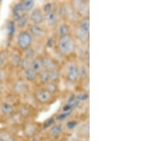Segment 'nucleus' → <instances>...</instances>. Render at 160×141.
Returning <instances> with one entry per match:
<instances>
[{
	"mask_svg": "<svg viewBox=\"0 0 160 141\" xmlns=\"http://www.w3.org/2000/svg\"><path fill=\"white\" fill-rule=\"evenodd\" d=\"M22 4L24 13L29 14V12L34 9L35 2L33 0H24V1H22Z\"/></svg>",
	"mask_w": 160,
	"mask_h": 141,
	"instance_id": "bb28decb",
	"label": "nucleus"
},
{
	"mask_svg": "<svg viewBox=\"0 0 160 141\" xmlns=\"http://www.w3.org/2000/svg\"><path fill=\"white\" fill-rule=\"evenodd\" d=\"M4 87L3 85V83L0 82V93H2V92L4 91Z\"/></svg>",
	"mask_w": 160,
	"mask_h": 141,
	"instance_id": "58836bf2",
	"label": "nucleus"
},
{
	"mask_svg": "<svg viewBox=\"0 0 160 141\" xmlns=\"http://www.w3.org/2000/svg\"><path fill=\"white\" fill-rule=\"evenodd\" d=\"M55 30V37L56 38L63 37L65 35L71 34L72 33V29L71 27V24L68 23L63 21H60L56 27Z\"/></svg>",
	"mask_w": 160,
	"mask_h": 141,
	"instance_id": "ddd939ff",
	"label": "nucleus"
},
{
	"mask_svg": "<svg viewBox=\"0 0 160 141\" xmlns=\"http://www.w3.org/2000/svg\"><path fill=\"white\" fill-rule=\"evenodd\" d=\"M13 91L17 95H27L29 91V86L24 80H17L13 85Z\"/></svg>",
	"mask_w": 160,
	"mask_h": 141,
	"instance_id": "2eb2a0df",
	"label": "nucleus"
},
{
	"mask_svg": "<svg viewBox=\"0 0 160 141\" xmlns=\"http://www.w3.org/2000/svg\"><path fill=\"white\" fill-rule=\"evenodd\" d=\"M33 98L38 103L45 105L52 103L54 99V96L51 95L43 87V88H38L36 90L33 94Z\"/></svg>",
	"mask_w": 160,
	"mask_h": 141,
	"instance_id": "39448f33",
	"label": "nucleus"
},
{
	"mask_svg": "<svg viewBox=\"0 0 160 141\" xmlns=\"http://www.w3.org/2000/svg\"><path fill=\"white\" fill-rule=\"evenodd\" d=\"M34 108L29 103L21 104L18 108L17 113L22 118H29L34 114Z\"/></svg>",
	"mask_w": 160,
	"mask_h": 141,
	"instance_id": "4468645a",
	"label": "nucleus"
},
{
	"mask_svg": "<svg viewBox=\"0 0 160 141\" xmlns=\"http://www.w3.org/2000/svg\"><path fill=\"white\" fill-rule=\"evenodd\" d=\"M29 19L32 24L42 25L44 23V14L40 7H35L29 14Z\"/></svg>",
	"mask_w": 160,
	"mask_h": 141,
	"instance_id": "9b49d317",
	"label": "nucleus"
},
{
	"mask_svg": "<svg viewBox=\"0 0 160 141\" xmlns=\"http://www.w3.org/2000/svg\"><path fill=\"white\" fill-rule=\"evenodd\" d=\"M33 38L28 30H22L18 34L17 44L18 48L22 51H26L32 47Z\"/></svg>",
	"mask_w": 160,
	"mask_h": 141,
	"instance_id": "20e7f679",
	"label": "nucleus"
},
{
	"mask_svg": "<svg viewBox=\"0 0 160 141\" xmlns=\"http://www.w3.org/2000/svg\"><path fill=\"white\" fill-rule=\"evenodd\" d=\"M79 133L81 134V135L86 138L87 136L88 138L89 136V123L87 122V123H84L82 125H81V127H80L79 128Z\"/></svg>",
	"mask_w": 160,
	"mask_h": 141,
	"instance_id": "72a5a7b5",
	"label": "nucleus"
},
{
	"mask_svg": "<svg viewBox=\"0 0 160 141\" xmlns=\"http://www.w3.org/2000/svg\"><path fill=\"white\" fill-rule=\"evenodd\" d=\"M24 57H27V58H29L30 59H33L36 56H37V51L35 50V48H32V47L28 48L27 50L24 51Z\"/></svg>",
	"mask_w": 160,
	"mask_h": 141,
	"instance_id": "f704fd0d",
	"label": "nucleus"
},
{
	"mask_svg": "<svg viewBox=\"0 0 160 141\" xmlns=\"http://www.w3.org/2000/svg\"><path fill=\"white\" fill-rule=\"evenodd\" d=\"M43 88H44L46 91L53 95L55 96L56 93H58L59 91V85L58 82H54V81H50L48 83H46L43 85Z\"/></svg>",
	"mask_w": 160,
	"mask_h": 141,
	"instance_id": "393cba45",
	"label": "nucleus"
},
{
	"mask_svg": "<svg viewBox=\"0 0 160 141\" xmlns=\"http://www.w3.org/2000/svg\"><path fill=\"white\" fill-rule=\"evenodd\" d=\"M64 76L67 81L71 83H76L79 81L78 62L70 61L67 62L64 67Z\"/></svg>",
	"mask_w": 160,
	"mask_h": 141,
	"instance_id": "7ed1b4c3",
	"label": "nucleus"
},
{
	"mask_svg": "<svg viewBox=\"0 0 160 141\" xmlns=\"http://www.w3.org/2000/svg\"><path fill=\"white\" fill-rule=\"evenodd\" d=\"M56 123H57V121H56V116L55 115H53V116L49 118L46 119L45 121L43 123L42 125H41V128H42L43 129L48 130V128L52 126L53 124H55Z\"/></svg>",
	"mask_w": 160,
	"mask_h": 141,
	"instance_id": "7c9ffc66",
	"label": "nucleus"
},
{
	"mask_svg": "<svg viewBox=\"0 0 160 141\" xmlns=\"http://www.w3.org/2000/svg\"><path fill=\"white\" fill-rule=\"evenodd\" d=\"M6 77H7L6 71H5L3 68L1 67L0 68V82L3 83V81L6 79Z\"/></svg>",
	"mask_w": 160,
	"mask_h": 141,
	"instance_id": "4c0bfd02",
	"label": "nucleus"
},
{
	"mask_svg": "<svg viewBox=\"0 0 160 141\" xmlns=\"http://www.w3.org/2000/svg\"><path fill=\"white\" fill-rule=\"evenodd\" d=\"M32 61V59H30L29 58L22 56V61H21V64H20V68H22V71L26 70V69H28V68H31Z\"/></svg>",
	"mask_w": 160,
	"mask_h": 141,
	"instance_id": "2f4dec72",
	"label": "nucleus"
},
{
	"mask_svg": "<svg viewBox=\"0 0 160 141\" xmlns=\"http://www.w3.org/2000/svg\"><path fill=\"white\" fill-rule=\"evenodd\" d=\"M59 22H60V19H59L56 10H53L44 14V22L50 29H55Z\"/></svg>",
	"mask_w": 160,
	"mask_h": 141,
	"instance_id": "9d476101",
	"label": "nucleus"
},
{
	"mask_svg": "<svg viewBox=\"0 0 160 141\" xmlns=\"http://www.w3.org/2000/svg\"><path fill=\"white\" fill-rule=\"evenodd\" d=\"M71 4L75 11L76 12L81 19V18L89 17L90 4L88 1L76 0V1L71 2Z\"/></svg>",
	"mask_w": 160,
	"mask_h": 141,
	"instance_id": "423d86ee",
	"label": "nucleus"
},
{
	"mask_svg": "<svg viewBox=\"0 0 160 141\" xmlns=\"http://www.w3.org/2000/svg\"><path fill=\"white\" fill-rule=\"evenodd\" d=\"M10 53L7 50L0 51V68L4 65L7 61L9 59Z\"/></svg>",
	"mask_w": 160,
	"mask_h": 141,
	"instance_id": "473e14b6",
	"label": "nucleus"
},
{
	"mask_svg": "<svg viewBox=\"0 0 160 141\" xmlns=\"http://www.w3.org/2000/svg\"><path fill=\"white\" fill-rule=\"evenodd\" d=\"M41 62H42L43 70L46 71H50L52 69L58 68V63L55 58L51 57V56L47 54H43L40 56Z\"/></svg>",
	"mask_w": 160,
	"mask_h": 141,
	"instance_id": "f8f14e48",
	"label": "nucleus"
},
{
	"mask_svg": "<svg viewBox=\"0 0 160 141\" xmlns=\"http://www.w3.org/2000/svg\"><path fill=\"white\" fill-rule=\"evenodd\" d=\"M63 123H56L55 124H53L52 126L48 129V135H49L51 138H53V139L59 138L63 135Z\"/></svg>",
	"mask_w": 160,
	"mask_h": 141,
	"instance_id": "f3484780",
	"label": "nucleus"
},
{
	"mask_svg": "<svg viewBox=\"0 0 160 141\" xmlns=\"http://www.w3.org/2000/svg\"><path fill=\"white\" fill-rule=\"evenodd\" d=\"M31 68H32L33 71H35V72L37 73L38 75L43 71L42 62H41L40 56H36V57L32 60Z\"/></svg>",
	"mask_w": 160,
	"mask_h": 141,
	"instance_id": "5701e85b",
	"label": "nucleus"
},
{
	"mask_svg": "<svg viewBox=\"0 0 160 141\" xmlns=\"http://www.w3.org/2000/svg\"><path fill=\"white\" fill-rule=\"evenodd\" d=\"M57 7L58 4L56 3V2H46V3L43 5L41 9H42L43 14H46V13L53 11V10H56L57 9Z\"/></svg>",
	"mask_w": 160,
	"mask_h": 141,
	"instance_id": "cd10ccee",
	"label": "nucleus"
},
{
	"mask_svg": "<svg viewBox=\"0 0 160 141\" xmlns=\"http://www.w3.org/2000/svg\"><path fill=\"white\" fill-rule=\"evenodd\" d=\"M15 107L13 104L4 101L0 103V113L2 115L6 117L12 116L15 113Z\"/></svg>",
	"mask_w": 160,
	"mask_h": 141,
	"instance_id": "a211bd4d",
	"label": "nucleus"
},
{
	"mask_svg": "<svg viewBox=\"0 0 160 141\" xmlns=\"http://www.w3.org/2000/svg\"><path fill=\"white\" fill-rule=\"evenodd\" d=\"M73 37L81 43H88L90 37V19L89 17L81 18L74 25Z\"/></svg>",
	"mask_w": 160,
	"mask_h": 141,
	"instance_id": "f03ea898",
	"label": "nucleus"
},
{
	"mask_svg": "<svg viewBox=\"0 0 160 141\" xmlns=\"http://www.w3.org/2000/svg\"><path fill=\"white\" fill-rule=\"evenodd\" d=\"M77 41L72 34L65 35L56 39V50L61 56H71L76 53Z\"/></svg>",
	"mask_w": 160,
	"mask_h": 141,
	"instance_id": "f257e3e1",
	"label": "nucleus"
},
{
	"mask_svg": "<svg viewBox=\"0 0 160 141\" xmlns=\"http://www.w3.org/2000/svg\"><path fill=\"white\" fill-rule=\"evenodd\" d=\"M0 141H3V140H2L1 139V138H0Z\"/></svg>",
	"mask_w": 160,
	"mask_h": 141,
	"instance_id": "a19ab883",
	"label": "nucleus"
},
{
	"mask_svg": "<svg viewBox=\"0 0 160 141\" xmlns=\"http://www.w3.org/2000/svg\"><path fill=\"white\" fill-rule=\"evenodd\" d=\"M7 30L9 32V36H13L14 34L15 31H16V25L14 21H9L7 23Z\"/></svg>",
	"mask_w": 160,
	"mask_h": 141,
	"instance_id": "e433bc0d",
	"label": "nucleus"
},
{
	"mask_svg": "<svg viewBox=\"0 0 160 141\" xmlns=\"http://www.w3.org/2000/svg\"><path fill=\"white\" fill-rule=\"evenodd\" d=\"M24 9H23L22 2H19L15 3L12 7V18L14 22H16L19 17L24 14Z\"/></svg>",
	"mask_w": 160,
	"mask_h": 141,
	"instance_id": "aec40b11",
	"label": "nucleus"
},
{
	"mask_svg": "<svg viewBox=\"0 0 160 141\" xmlns=\"http://www.w3.org/2000/svg\"><path fill=\"white\" fill-rule=\"evenodd\" d=\"M48 73H49L50 81L58 82L59 78L61 77V71L59 68L48 71Z\"/></svg>",
	"mask_w": 160,
	"mask_h": 141,
	"instance_id": "c85d7f7f",
	"label": "nucleus"
},
{
	"mask_svg": "<svg viewBox=\"0 0 160 141\" xmlns=\"http://www.w3.org/2000/svg\"><path fill=\"white\" fill-rule=\"evenodd\" d=\"M29 141H41L38 138H37V137L36 138H33L32 139H29Z\"/></svg>",
	"mask_w": 160,
	"mask_h": 141,
	"instance_id": "ea45409f",
	"label": "nucleus"
},
{
	"mask_svg": "<svg viewBox=\"0 0 160 141\" xmlns=\"http://www.w3.org/2000/svg\"><path fill=\"white\" fill-rule=\"evenodd\" d=\"M82 61L81 63H78L79 81H87L89 78V64L88 62L86 63V59Z\"/></svg>",
	"mask_w": 160,
	"mask_h": 141,
	"instance_id": "dca6fc26",
	"label": "nucleus"
},
{
	"mask_svg": "<svg viewBox=\"0 0 160 141\" xmlns=\"http://www.w3.org/2000/svg\"><path fill=\"white\" fill-rule=\"evenodd\" d=\"M23 71V76L24 80L27 83H33L38 79V74L33 71L32 68H28Z\"/></svg>",
	"mask_w": 160,
	"mask_h": 141,
	"instance_id": "412c9836",
	"label": "nucleus"
},
{
	"mask_svg": "<svg viewBox=\"0 0 160 141\" xmlns=\"http://www.w3.org/2000/svg\"><path fill=\"white\" fill-rule=\"evenodd\" d=\"M76 99L81 103V102H86L88 99V93L87 92L82 91L81 93H78L77 95H76Z\"/></svg>",
	"mask_w": 160,
	"mask_h": 141,
	"instance_id": "c9c22d12",
	"label": "nucleus"
},
{
	"mask_svg": "<svg viewBox=\"0 0 160 141\" xmlns=\"http://www.w3.org/2000/svg\"><path fill=\"white\" fill-rule=\"evenodd\" d=\"M28 32L32 36L33 40L37 39L38 41H43L47 38V30L41 25L29 24L28 25Z\"/></svg>",
	"mask_w": 160,
	"mask_h": 141,
	"instance_id": "0eeeda50",
	"label": "nucleus"
},
{
	"mask_svg": "<svg viewBox=\"0 0 160 141\" xmlns=\"http://www.w3.org/2000/svg\"><path fill=\"white\" fill-rule=\"evenodd\" d=\"M81 18L75 11L73 6H72L71 2H66V15L65 20L64 22H66L69 24H76L78 22Z\"/></svg>",
	"mask_w": 160,
	"mask_h": 141,
	"instance_id": "1a4fd4ad",
	"label": "nucleus"
},
{
	"mask_svg": "<svg viewBox=\"0 0 160 141\" xmlns=\"http://www.w3.org/2000/svg\"><path fill=\"white\" fill-rule=\"evenodd\" d=\"M29 13H24L16 22L17 27L20 29L24 30V29L29 24Z\"/></svg>",
	"mask_w": 160,
	"mask_h": 141,
	"instance_id": "4be33fe9",
	"label": "nucleus"
},
{
	"mask_svg": "<svg viewBox=\"0 0 160 141\" xmlns=\"http://www.w3.org/2000/svg\"><path fill=\"white\" fill-rule=\"evenodd\" d=\"M80 123L78 120L75 118H68L67 119L63 124L64 132L72 133L77 128L79 127Z\"/></svg>",
	"mask_w": 160,
	"mask_h": 141,
	"instance_id": "6ab92c4d",
	"label": "nucleus"
},
{
	"mask_svg": "<svg viewBox=\"0 0 160 141\" xmlns=\"http://www.w3.org/2000/svg\"><path fill=\"white\" fill-rule=\"evenodd\" d=\"M9 58L10 60L11 65L13 67L15 68L20 67L21 61H22V56L19 53L13 52L12 53H10Z\"/></svg>",
	"mask_w": 160,
	"mask_h": 141,
	"instance_id": "b1692460",
	"label": "nucleus"
},
{
	"mask_svg": "<svg viewBox=\"0 0 160 141\" xmlns=\"http://www.w3.org/2000/svg\"><path fill=\"white\" fill-rule=\"evenodd\" d=\"M40 128H41V125L37 123V122L27 121L25 123L23 127V133L25 137L29 139H32L33 138L37 137L40 130Z\"/></svg>",
	"mask_w": 160,
	"mask_h": 141,
	"instance_id": "6e6552de",
	"label": "nucleus"
},
{
	"mask_svg": "<svg viewBox=\"0 0 160 141\" xmlns=\"http://www.w3.org/2000/svg\"><path fill=\"white\" fill-rule=\"evenodd\" d=\"M38 78L39 80L40 83L43 85H45L46 83L50 82V77L49 73H48V71L43 70L42 72H41L38 75Z\"/></svg>",
	"mask_w": 160,
	"mask_h": 141,
	"instance_id": "c756f323",
	"label": "nucleus"
},
{
	"mask_svg": "<svg viewBox=\"0 0 160 141\" xmlns=\"http://www.w3.org/2000/svg\"><path fill=\"white\" fill-rule=\"evenodd\" d=\"M0 138L3 141H15V138L9 130H0Z\"/></svg>",
	"mask_w": 160,
	"mask_h": 141,
	"instance_id": "a878e982",
	"label": "nucleus"
}]
</instances>
